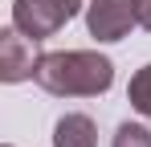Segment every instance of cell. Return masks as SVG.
I'll list each match as a JSON object with an SVG mask.
<instances>
[{
	"label": "cell",
	"instance_id": "5",
	"mask_svg": "<svg viewBox=\"0 0 151 147\" xmlns=\"http://www.w3.org/2000/svg\"><path fill=\"white\" fill-rule=\"evenodd\" d=\"M53 147H98V127L90 115H61L53 127Z\"/></svg>",
	"mask_w": 151,
	"mask_h": 147
},
{
	"label": "cell",
	"instance_id": "4",
	"mask_svg": "<svg viewBox=\"0 0 151 147\" xmlns=\"http://www.w3.org/2000/svg\"><path fill=\"white\" fill-rule=\"evenodd\" d=\"M37 61H41V53H37V41L21 33L17 24H8V29H0V78L4 82H25L37 74Z\"/></svg>",
	"mask_w": 151,
	"mask_h": 147
},
{
	"label": "cell",
	"instance_id": "2",
	"mask_svg": "<svg viewBox=\"0 0 151 147\" xmlns=\"http://www.w3.org/2000/svg\"><path fill=\"white\" fill-rule=\"evenodd\" d=\"M78 8H82V0H17L12 4V24L21 33H29L33 41H45L61 24L74 21Z\"/></svg>",
	"mask_w": 151,
	"mask_h": 147
},
{
	"label": "cell",
	"instance_id": "6",
	"mask_svg": "<svg viewBox=\"0 0 151 147\" xmlns=\"http://www.w3.org/2000/svg\"><path fill=\"white\" fill-rule=\"evenodd\" d=\"M127 102H131L143 119H151V61L131 78V86H127Z\"/></svg>",
	"mask_w": 151,
	"mask_h": 147
},
{
	"label": "cell",
	"instance_id": "1",
	"mask_svg": "<svg viewBox=\"0 0 151 147\" xmlns=\"http://www.w3.org/2000/svg\"><path fill=\"white\" fill-rule=\"evenodd\" d=\"M33 82L57 98H98L114 82V61L94 49H61L41 53Z\"/></svg>",
	"mask_w": 151,
	"mask_h": 147
},
{
	"label": "cell",
	"instance_id": "3",
	"mask_svg": "<svg viewBox=\"0 0 151 147\" xmlns=\"http://www.w3.org/2000/svg\"><path fill=\"white\" fill-rule=\"evenodd\" d=\"M131 24H139L135 0H90L86 4V29L94 41H123Z\"/></svg>",
	"mask_w": 151,
	"mask_h": 147
},
{
	"label": "cell",
	"instance_id": "8",
	"mask_svg": "<svg viewBox=\"0 0 151 147\" xmlns=\"http://www.w3.org/2000/svg\"><path fill=\"white\" fill-rule=\"evenodd\" d=\"M135 17H139V24L151 33V0H135Z\"/></svg>",
	"mask_w": 151,
	"mask_h": 147
},
{
	"label": "cell",
	"instance_id": "9",
	"mask_svg": "<svg viewBox=\"0 0 151 147\" xmlns=\"http://www.w3.org/2000/svg\"><path fill=\"white\" fill-rule=\"evenodd\" d=\"M4 147H12V143H4Z\"/></svg>",
	"mask_w": 151,
	"mask_h": 147
},
{
	"label": "cell",
	"instance_id": "7",
	"mask_svg": "<svg viewBox=\"0 0 151 147\" xmlns=\"http://www.w3.org/2000/svg\"><path fill=\"white\" fill-rule=\"evenodd\" d=\"M110 147H151V131L143 122H123L114 131V143Z\"/></svg>",
	"mask_w": 151,
	"mask_h": 147
}]
</instances>
